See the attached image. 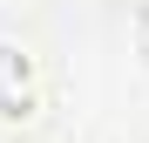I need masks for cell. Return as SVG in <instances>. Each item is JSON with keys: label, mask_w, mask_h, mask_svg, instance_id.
Listing matches in <instances>:
<instances>
[{"label": "cell", "mask_w": 149, "mask_h": 143, "mask_svg": "<svg viewBox=\"0 0 149 143\" xmlns=\"http://www.w3.org/2000/svg\"><path fill=\"white\" fill-rule=\"evenodd\" d=\"M47 109V82H41V55L27 41L0 34V123L7 130H34Z\"/></svg>", "instance_id": "1"}, {"label": "cell", "mask_w": 149, "mask_h": 143, "mask_svg": "<svg viewBox=\"0 0 149 143\" xmlns=\"http://www.w3.org/2000/svg\"><path fill=\"white\" fill-rule=\"evenodd\" d=\"M129 41H136V55L149 61V0H136V7H129Z\"/></svg>", "instance_id": "2"}]
</instances>
